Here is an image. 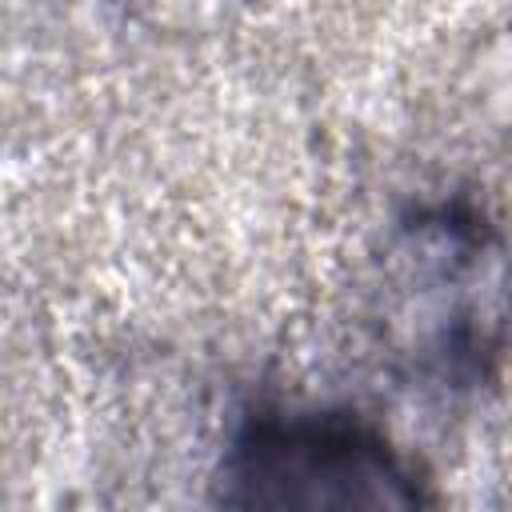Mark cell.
<instances>
[{
    "label": "cell",
    "mask_w": 512,
    "mask_h": 512,
    "mask_svg": "<svg viewBox=\"0 0 512 512\" xmlns=\"http://www.w3.org/2000/svg\"><path fill=\"white\" fill-rule=\"evenodd\" d=\"M216 484L224 512H432L416 464L348 408H252Z\"/></svg>",
    "instance_id": "cell-1"
},
{
    "label": "cell",
    "mask_w": 512,
    "mask_h": 512,
    "mask_svg": "<svg viewBox=\"0 0 512 512\" xmlns=\"http://www.w3.org/2000/svg\"><path fill=\"white\" fill-rule=\"evenodd\" d=\"M396 288L416 292L400 328L424 372L472 388L500 356V240L468 204L420 208L396 236Z\"/></svg>",
    "instance_id": "cell-2"
}]
</instances>
